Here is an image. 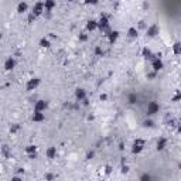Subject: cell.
I'll return each mask as SVG.
<instances>
[{
	"label": "cell",
	"instance_id": "obj_11",
	"mask_svg": "<svg viewBox=\"0 0 181 181\" xmlns=\"http://www.w3.org/2000/svg\"><path fill=\"white\" fill-rule=\"evenodd\" d=\"M55 4H57L55 0H45V1H44V9H45L47 12H51V10L55 7Z\"/></svg>",
	"mask_w": 181,
	"mask_h": 181
},
{
	"label": "cell",
	"instance_id": "obj_2",
	"mask_svg": "<svg viewBox=\"0 0 181 181\" xmlns=\"http://www.w3.org/2000/svg\"><path fill=\"white\" fill-rule=\"evenodd\" d=\"M98 28H99V30H102V31H105V30H108V28H109V18H108L106 16H102L100 18H99Z\"/></svg>",
	"mask_w": 181,
	"mask_h": 181
},
{
	"label": "cell",
	"instance_id": "obj_21",
	"mask_svg": "<svg viewBox=\"0 0 181 181\" xmlns=\"http://www.w3.org/2000/svg\"><path fill=\"white\" fill-rule=\"evenodd\" d=\"M174 52H176V54L180 52V43H176V44H174Z\"/></svg>",
	"mask_w": 181,
	"mask_h": 181
},
{
	"label": "cell",
	"instance_id": "obj_17",
	"mask_svg": "<svg viewBox=\"0 0 181 181\" xmlns=\"http://www.w3.org/2000/svg\"><path fill=\"white\" fill-rule=\"evenodd\" d=\"M153 68H154L156 71L161 69V68H163V61H161V60H159V58H156V60L153 61Z\"/></svg>",
	"mask_w": 181,
	"mask_h": 181
},
{
	"label": "cell",
	"instance_id": "obj_12",
	"mask_svg": "<svg viewBox=\"0 0 181 181\" xmlns=\"http://www.w3.org/2000/svg\"><path fill=\"white\" fill-rule=\"evenodd\" d=\"M96 28H98V21L89 20L88 24H86V30H88V31H94V30H96Z\"/></svg>",
	"mask_w": 181,
	"mask_h": 181
},
{
	"label": "cell",
	"instance_id": "obj_1",
	"mask_svg": "<svg viewBox=\"0 0 181 181\" xmlns=\"http://www.w3.org/2000/svg\"><path fill=\"white\" fill-rule=\"evenodd\" d=\"M143 148H144V142H143L142 139H136V140L133 142L132 151L134 153V154H139V153H142V151H143Z\"/></svg>",
	"mask_w": 181,
	"mask_h": 181
},
{
	"label": "cell",
	"instance_id": "obj_4",
	"mask_svg": "<svg viewBox=\"0 0 181 181\" xmlns=\"http://www.w3.org/2000/svg\"><path fill=\"white\" fill-rule=\"evenodd\" d=\"M48 108V103L45 102V100H37V103H35V106H34V110H40V112H45V109Z\"/></svg>",
	"mask_w": 181,
	"mask_h": 181
},
{
	"label": "cell",
	"instance_id": "obj_6",
	"mask_svg": "<svg viewBox=\"0 0 181 181\" xmlns=\"http://www.w3.org/2000/svg\"><path fill=\"white\" fill-rule=\"evenodd\" d=\"M159 31H160V27L157 24H153V26H150L147 28V35L148 37H156L159 34Z\"/></svg>",
	"mask_w": 181,
	"mask_h": 181
},
{
	"label": "cell",
	"instance_id": "obj_14",
	"mask_svg": "<svg viewBox=\"0 0 181 181\" xmlns=\"http://www.w3.org/2000/svg\"><path fill=\"white\" fill-rule=\"evenodd\" d=\"M35 151H37V147L33 146V144H30V146L26 147V153H27L30 157H34V156H35Z\"/></svg>",
	"mask_w": 181,
	"mask_h": 181
},
{
	"label": "cell",
	"instance_id": "obj_5",
	"mask_svg": "<svg viewBox=\"0 0 181 181\" xmlns=\"http://www.w3.org/2000/svg\"><path fill=\"white\" fill-rule=\"evenodd\" d=\"M38 85H40V79H38V78L28 79V82H27V91H34Z\"/></svg>",
	"mask_w": 181,
	"mask_h": 181
},
{
	"label": "cell",
	"instance_id": "obj_22",
	"mask_svg": "<svg viewBox=\"0 0 181 181\" xmlns=\"http://www.w3.org/2000/svg\"><path fill=\"white\" fill-rule=\"evenodd\" d=\"M85 4H98V0H85Z\"/></svg>",
	"mask_w": 181,
	"mask_h": 181
},
{
	"label": "cell",
	"instance_id": "obj_18",
	"mask_svg": "<svg viewBox=\"0 0 181 181\" xmlns=\"http://www.w3.org/2000/svg\"><path fill=\"white\" fill-rule=\"evenodd\" d=\"M108 37H109V41L112 43V41H115L116 38L119 37V33H117V31H110V33L108 34Z\"/></svg>",
	"mask_w": 181,
	"mask_h": 181
},
{
	"label": "cell",
	"instance_id": "obj_13",
	"mask_svg": "<svg viewBox=\"0 0 181 181\" xmlns=\"http://www.w3.org/2000/svg\"><path fill=\"white\" fill-rule=\"evenodd\" d=\"M75 96H77V99H79V100H83V99H85V96H86V92H85V89H82V88L77 89V91H75Z\"/></svg>",
	"mask_w": 181,
	"mask_h": 181
},
{
	"label": "cell",
	"instance_id": "obj_9",
	"mask_svg": "<svg viewBox=\"0 0 181 181\" xmlns=\"http://www.w3.org/2000/svg\"><path fill=\"white\" fill-rule=\"evenodd\" d=\"M45 119V115L44 112H40V110H34L33 113V120L34 122H43Z\"/></svg>",
	"mask_w": 181,
	"mask_h": 181
},
{
	"label": "cell",
	"instance_id": "obj_16",
	"mask_svg": "<svg viewBox=\"0 0 181 181\" xmlns=\"http://www.w3.org/2000/svg\"><path fill=\"white\" fill-rule=\"evenodd\" d=\"M165 146H167V140H165L164 137L159 139V142H157V150H164Z\"/></svg>",
	"mask_w": 181,
	"mask_h": 181
},
{
	"label": "cell",
	"instance_id": "obj_24",
	"mask_svg": "<svg viewBox=\"0 0 181 181\" xmlns=\"http://www.w3.org/2000/svg\"><path fill=\"white\" fill-rule=\"evenodd\" d=\"M69 1H74V0H69Z\"/></svg>",
	"mask_w": 181,
	"mask_h": 181
},
{
	"label": "cell",
	"instance_id": "obj_19",
	"mask_svg": "<svg viewBox=\"0 0 181 181\" xmlns=\"http://www.w3.org/2000/svg\"><path fill=\"white\" fill-rule=\"evenodd\" d=\"M40 45H41L43 48H48L49 45H51V44H49V40H47V38H43V40L40 41Z\"/></svg>",
	"mask_w": 181,
	"mask_h": 181
},
{
	"label": "cell",
	"instance_id": "obj_15",
	"mask_svg": "<svg viewBox=\"0 0 181 181\" xmlns=\"http://www.w3.org/2000/svg\"><path fill=\"white\" fill-rule=\"evenodd\" d=\"M47 157L51 159V160H52V159H55V157H57V148H55V147H49L48 150H47Z\"/></svg>",
	"mask_w": 181,
	"mask_h": 181
},
{
	"label": "cell",
	"instance_id": "obj_3",
	"mask_svg": "<svg viewBox=\"0 0 181 181\" xmlns=\"http://www.w3.org/2000/svg\"><path fill=\"white\" fill-rule=\"evenodd\" d=\"M44 12H45V9H44V3H35V4L33 6V16L34 17L41 16Z\"/></svg>",
	"mask_w": 181,
	"mask_h": 181
},
{
	"label": "cell",
	"instance_id": "obj_20",
	"mask_svg": "<svg viewBox=\"0 0 181 181\" xmlns=\"http://www.w3.org/2000/svg\"><path fill=\"white\" fill-rule=\"evenodd\" d=\"M137 37V30L136 28H129V38H136Z\"/></svg>",
	"mask_w": 181,
	"mask_h": 181
},
{
	"label": "cell",
	"instance_id": "obj_7",
	"mask_svg": "<svg viewBox=\"0 0 181 181\" xmlns=\"http://www.w3.org/2000/svg\"><path fill=\"white\" fill-rule=\"evenodd\" d=\"M157 112H159V105L156 102H150L147 105V113L148 115H154Z\"/></svg>",
	"mask_w": 181,
	"mask_h": 181
},
{
	"label": "cell",
	"instance_id": "obj_23",
	"mask_svg": "<svg viewBox=\"0 0 181 181\" xmlns=\"http://www.w3.org/2000/svg\"><path fill=\"white\" fill-rule=\"evenodd\" d=\"M144 55H146L147 58H150V57H151V52H150L148 49H144Z\"/></svg>",
	"mask_w": 181,
	"mask_h": 181
},
{
	"label": "cell",
	"instance_id": "obj_10",
	"mask_svg": "<svg viewBox=\"0 0 181 181\" xmlns=\"http://www.w3.org/2000/svg\"><path fill=\"white\" fill-rule=\"evenodd\" d=\"M27 10H28V4H27L26 1H21V3H18V6H17V13L23 14V13H26Z\"/></svg>",
	"mask_w": 181,
	"mask_h": 181
},
{
	"label": "cell",
	"instance_id": "obj_8",
	"mask_svg": "<svg viewBox=\"0 0 181 181\" xmlns=\"http://www.w3.org/2000/svg\"><path fill=\"white\" fill-rule=\"evenodd\" d=\"M14 66H16V60H14V58L10 57V58L6 60V62H4V69H6V71H12Z\"/></svg>",
	"mask_w": 181,
	"mask_h": 181
}]
</instances>
